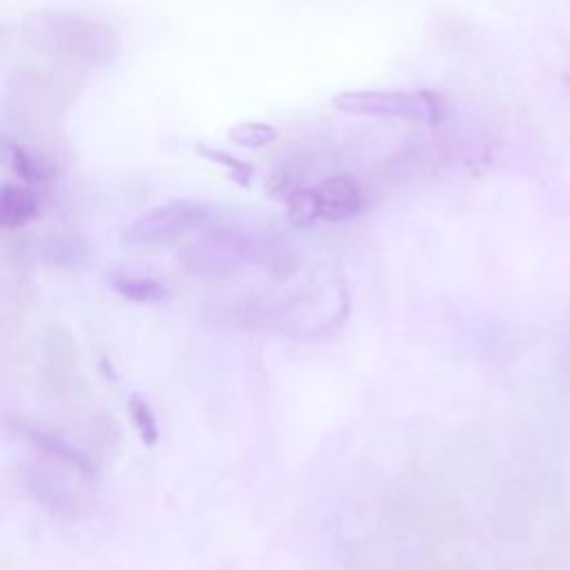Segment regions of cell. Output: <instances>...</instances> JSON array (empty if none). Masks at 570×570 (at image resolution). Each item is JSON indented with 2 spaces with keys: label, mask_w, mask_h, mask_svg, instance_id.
I'll list each match as a JSON object with an SVG mask.
<instances>
[{
  "label": "cell",
  "mask_w": 570,
  "mask_h": 570,
  "mask_svg": "<svg viewBox=\"0 0 570 570\" xmlns=\"http://www.w3.org/2000/svg\"><path fill=\"white\" fill-rule=\"evenodd\" d=\"M111 289L120 296L127 298L131 303H145V305H156V303H165L169 298V289L163 281L147 276V274H131V272H122L111 276L109 281Z\"/></svg>",
  "instance_id": "obj_7"
},
{
  "label": "cell",
  "mask_w": 570,
  "mask_h": 570,
  "mask_svg": "<svg viewBox=\"0 0 570 570\" xmlns=\"http://www.w3.org/2000/svg\"><path fill=\"white\" fill-rule=\"evenodd\" d=\"M338 111L352 116L399 118L410 122H439L445 114L443 100L428 89H350L332 98Z\"/></svg>",
  "instance_id": "obj_2"
},
{
  "label": "cell",
  "mask_w": 570,
  "mask_h": 570,
  "mask_svg": "<svg viewBox=\"0 0 570 570\" xmlns=\"http://www.w3.org/2000/svg\"><path fill=\"white\" fill-rule=\"evenodd\" d=\"M40 214V200L31 187L7 183L0 194V225L4 229H20Z\"/></svg>",
  "instance_id": "obj_6"
},
{
  "label": "cell",
  "mask_w": 570,
  "mask_h": 570,
  "mask_svg": "<svg viewBox=\"0 0 570 570\" xmlns=\"http://www.w3.org/2000/svg\"><path fill=\"white\" fill-rule=\"evenodd\" d=\"M4 156H7V165L13 169V174H18L24 183H40L42 180V169L38 165V160L27 154L22 147L7 142L4 145Z\"/></svg>",
  "instance_id": "obj_12"
},
{
  "label": "cell",
  "mask_w": 570,
  "mask_h": 570,
  "mask_svg": "<svg viewBox=\"0 0 570 570\" xmlns=\"http://www.w3.org/2000/svg\"><path fill=\"white\" fill-rule=\"evenodd\" d=\"M22 36L33 49L85 67L109 65L120 53V33L109 22L69 9L31 11Z\"/></svg>",
  "instance_id": "obj_1"
},
{
  "label": "cell",
  "mask_w": 570,
  "mask_h": 570,
  "mask_svg": "<svg viewBox=\"0 0 570 570\" xmlns=\"http://www.w3.org/2000/svg\"><path fill=\"white\" fill-rule=\"evenodd\" d=\"M287 218L298 227H312L321 218V203L314 187L292 189L285 198Z\"/></svg>",
  "instance_id": "obj_10"
},
{
  "label": "cell",
  "mask_w": 570,
  "mask_h": 570,
  "mask_svg": "<svg viewBox=\"0 0 570 570\" xmlns=\"http://www.w3.org/2000/svg\"><path fill=\"white\" fill-rule=\"evenodd\" d=\"M321 203V218L330 223H343L354 218L363 207V189L356 178L347 174H336L321 180L316 187Z\"/></svg>",
  "instance_id": "obj_4"
},
{
  "label": "cell",
  "mask_w": 570,
  "mask_h": 570,
  "mask_svg": "<svg viewBox=\"0 0 570 570\" xmlns=\"http://www.w3.org/2000/svg\"><path fill=\"white\" fill-rule=\"evenodd\" d=\"M24 436L38 448L42 450L45 454H49L51 459L56 461H62L65 465L78 470L80 474L85 476H91L96 465L94 461L87 456V452H82L78 445L69 443L65 436L56 434V432H49V430H42V428H24L22 430Z\"/></svg>",
  "instance_id": "obj_5"
},
{
  "label": "cell",
  "mask_w": 570,
  "mask_h": 570,
  "mask_svg": "<svg viewBox=\"0 0 570 570\" xmlns=\"http://www.w3.org/2000/svg\"><path fill=\"white\" fill-rule=\"evenodd\" d=\"M229 140L243 149H263L272 145L278 138V129L274 125L261 122V120H247L238 122L227 131Z\"/></svg>",
  "instance_id": "obj_11"
},
{
  "label": "cell",
  "mask_w": 570,
  "mask_h": 570,
  "mask_svg": "<svg viewBox=\"0 0 570 570\" xmlns=\"http://www.w3.org/2000/svg\"><path fill=\"white\" fill-rule=\"evenodd\" d=\"M127 410H129V419H131V423L136 428V434L142 441V445L154 448L160 439V425H158L156 412L149 405V401L142 394L131 392L127 396Z\"/></svg>",
  "instance_id": "obj_9"
},
{
  "label": "cell",
  "mask_w": 570,
  "mask_h": 570,
  "mask_svg": "<svg viewBox=\"0 0 570 570\" xmlns=\"http://www.w3.org/2000/svg\"><path fill=\"white\" fill-rule=\"evenodd\" d=\"M209 218L212 212L205 203L194 198H178L136 216L122 229L120 238L127 245H165L196 229H203Z\"/></svg>",
  "instance_id": "obj_3"
},
{
  "label": "cell",
  "mask_w": 570,
  "mask_h": 570,
  "mask_svg": "<svg viewBox=\"0 0 570 570\" xmlns=\"http://www.w3.org/2000/svg\"><path fill=\"white\" fill-rule=\"evenodd\" d=\"M194 149H196V154L203 156L205 160H209V163L223 167V169L227 171V176H229L236 185H240V187H249V185H252V178H254V165H252V163H247V160H243V158H238V156H234L232 151H225V149H220V147H212V145H207V142H196Z\"/></svg>",
  "instance_id": "obj_8"
}]
</instances>
